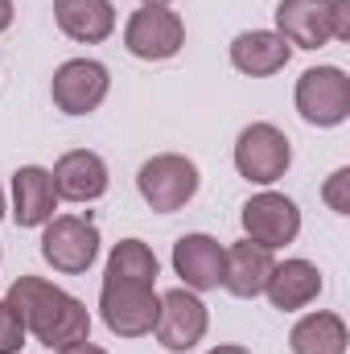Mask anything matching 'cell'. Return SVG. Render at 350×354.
Instances as JSON below:
<instances>
[{
	"mask_svg": "<svg viewBox=\"0 0 350 354\" xmlns=\"http://www.w3.org/2000/svg\"><path fill=\"white\" fill-rule=\"evenodd\" d=\"M8 309L17 313V322L25 326V334H33L37 342H46L50 351H62L71 342L91 338V313L79 297H71L66 288L42 280V276H17L4 292Z\"/></svg>",
	"mask_w": 350,
	"mask_h": 354,
	"instance_id": "obj_1",
	"label": "cell"
},
{
	"mask_svg": "<svg viewBox=\"0 0 350 354\" xmlns=\"http://www.w3.org/2000/svg\"><path fill=\"white\" fill-rule=\"evenodd\" d=\"M161 313V292L157 284L140 280H103L99 288V317L116 338H145L153 334Z\"/></svg>",
	"mask_w": 350,
	"mask_h": 354,
	"instance_id": "obj_2",
	"label": "cell"
},
{
	"mask_svg": "<svg viewBox=\"0 0 350 354\" xmlns=\"http://www.w3.org/2000/svg\"><path fill=\"white\" fill-rule=\"evenodd\" d=\"M198 181L202 177H198V165L190 157H181V153H157V157H149L140 165L136 189H140V198H145L149 210L174 214V210H181L198 194Z\"/></svg>",
	"mask_w": 350,
	"mask_h": 354,
	"instance_id": "obj_3",
	"label": "cell"
},
{
	"mask_svg": "<svg viewBox=\"0 0 350 354\" xmlns=\"http://www.w3.org/2000/svg\"><path fill=\"white\" fill-rule=\"evenodd\" d=\"M42 260L62 276H83L99 260V227L87 214H58L42 231Z\"/></svg>",
	"mask_w": 350,
	"mask_h": 354,
	"instance_id": "obj_4",
	"label": "cell"
},
{
	"mask_svg": "<svg viewBox=\"0 0 350 354\" xmlns=\"http://www.w3.org/2000/svg\"><path fill=\"white\" fill-rule=\"evenodd\" d=\"M297 111L313 128H338L350 115V79L342 66H313L297 79Z\"/></svg>",
	"mask_w": 350,
	"mask_h": 354,
	"instance_id": "obj_5",
	"label": "cell"
},
{
	"mask_svg": "<svg viewBox=\"0 0 350 354\" xmlns=\"http://www.w3.org/2000/svg\"><path fill=\"white\" fill-rule=\"evenodd\" d=\"M124 46L132 58H145V62H165L181 54L185 46V25L169 4H140L128 25H124Z\"/></svg>",
	"mask_w": 350,
	"mask_h": 354,
	"instance_id": "obj_6",
	"label": "cell"
},
{
	"mask_svg": "<svg viewBox=\"0 0 350 354\" xmlns=\"http://www.w3.org/2000/svg\"><path fill=\"white\" fill-rule=\"evenodd\" d=\"M293 165V145L276 124H248L235 140V169L239 177L256 181V185H272L288 174Z\"/></svg>",
	"mask_w": 350,
	"mask_h": 354,
	"instance_id": "obj_7",
	"label": "cell"
},
{
	"mask_svg": "<svg viewBox=\"0 0 350 354\" xmlns=\"http://www.w3.org/2000/svg\"><path fill=\"white\" fill-rule=\"evenodd\" d=\"M206 330H210V313H206V305L198 301V292H190V288L181 284V288H169V292L161 297V313H157L153 334H157V342L169 354L194 351V346L206 338Z\"/></svg>",
	"mask_w": 350,
	"mask_h": 354,
	"instance_id": "obj_8",
	"label": "cell"
},
{
	"mask_svg": "<svg viewBox=\"0 0 350 354\" xmlns=\"http://www.w3.org/2000/svg\"><path fill=\"white\" fill-rule=\"evenodd\" d=\"M111 91V75L103 62L95 58H71L54 71V83H50V99L62 115H87L95 111Z\"/></svg>",
	"mask_w": 350,
	"mask_h": 354,
	"instance_id": "obj_9",
	"label": "cell"
},
{
	"mask_svg": "<svg viewBox=\"0 0 350 354\" xmlns=\"http://www.w3.org/2000/svg\"><path fill=\"white\" fill-rule=\"evenodd\" d=\"M239 218H243L248 239L268 248V252H276V248H284V243H293L301 235V210H297V202L284 198V194H276V189H264L256 198H248Z\"/></svg>",
	"mask_w": 350,
	"mask_h": 354,
	"instance_id": "obj_10",
	"label": "cell"
},
{
	"mask_svg": "<svg viewBox=\"0 0 350 354\" xmlns=\"http://www.w3.org/2000/svg\"><path fill=\"white\" fill-rule=\"evenodd\" d=\"M223 256H227V248L219 239L194 231L174 243V272L190 292H210L223 284Z\"/></svg>",
	"mask_w": 350,
	"mask_h": 354,
	"instance_id": "obj_11",
	"label": "cell"
},
{
	"mask_svg": "<svg viewBox=\"0 0 350 354\" xmlns=\"http://www.w3.org/2000/svg\"><path fill=\"white\" fill-rule=\"evenodd\" d=\"M276 33L293 50H322L326 41H334L330 0H280L276 4Z\"/></svg>",
	"mask_w": 350,
	"mask_h": 354,
	"instance_id": "obj_12",
	"label": "cell"
},
{
	"mask_svg": "<svg viewBox=\"0 0 350 354\" xmlns=\"http://www.w3.org/2000/svg\"><path fill=\"white\" fill-rule=\"evenodd\" d=\"M50 177H54L58 198H66V202H99V198L107 194V181H111L103 157L91 153V149H71V153H62Z\"/></svg>",
	"mask_w": 350,
	"mask_h": 354,
	"instance_id": "obj_13",
	"label": "cell"
},
{
	"mask_svg": "<svg viewBox=\"0 0 350 354\" xmlns=\"http://www.w3.org/2000/svg\"><path fill=\"white\" fill-rule=\"evenodd\" d=\"M272 264H276L272 252L260 248V243H252V239L231 243L227 256H223V288L231 297H239V301H256V297H264V284L272 276Z\"/></svg>",
	"mask_w": 350,
	"mask_h": 354,
	"instance_id": "obj_14",
	"label": "cell"
},
{
	"mask_svg": "<svg viewBox=\"0 0 350 354\" xmlns=\"http://www.w3.org/2000/svg\"><path fill=\"white\" fill-rule=\"evenodd\" d=\"M293 58V46L276 33V29H248L231 41V66L239 75H252V79H268V75H280Z\"/></svg>",
	"mask_w": 350,
	"mask_h": 354,
	"instance_id": "obj_15",
	"label": "cell"
},
{
	"mask_svg": "<svg viewBox=\"0 0 350 354\" xmlns=\"http://www.w3.org/2000/svg\"><path fill=\"white\" fill-rule=\"evenodd\" d=\"M58 206V189L54 177L42 165H21L12 174V218L17 227H46L54 218Z\"/></svg>",
	"mask_w": 350,
	"mask_h": 354,
	"instance_id": "obj_16",
	"label": "cell"
},
{
	"mask_svg": "<svg viewBox=\"0 0 350 354\" xmlns=\"http://www.w3.org/2000/svg\"><path fill=\"white\" fill-rule=\"evenodd\" d=\"M322 292V272L309 260H284V264H272V276L264 284V297L272 301V309L280 313H297L305 305H313Z\"/></svg>",
	"mask_w": 350,
	"mask_h": 354,
	"instance_id": "obj_17",
	"label": "cell"
},
{
	"mask_svg": "<svg viewBox=\"0 0 350 354\" xmlns=\"http://www.w3.org/2000/svg\"><path fill=\"white\" fill-rule=\"evenodd\" d=\"M54 21L71 41H107L116 33V8L111 0H54Z\"/></svg>",
	"mask_w": 350,
	"mask_h": 354,
	"instance_id": "obj_18",
	"label": "cell"
},
{
	"mask_svg": "<svg viewBox=\"0 0 350 354\" xmlns=\"http://www.w3.org/2000/svg\"><path fill=\"white\" fill-rule=\"evenodd\" d=\"M347 322L330 309H317V313H305L293 334H288V351L293 354H347Z\"/></svg>",
	"mask_w": 350,
	"mask_h": 354,
	"instance_id": "obj_19",
	"label": "cell"
},
{
	"mask_svg": "<svg viewBox=\"0 0 350 354\" xmlns=\"http://www.w3.org/2000/svg\"><path fill=\"white\" fill-rule=\"evenodd\" d=\"M157 256L145 239H120L107 256V268H103V280H140V284H157Z\"/></svg>",
	"mask_w": 350,
	"mask_h": 354,
	"instance_id": "obj_20",
	"label": "cell"
},
{
	"mask_svg": "<svg viewBox=\"0 0 350 354\" xmlns=\"http://www.w3.org/2000/svg\"><path fill=\"white\" fill-rule=\"evenodd\" d=\"M21 346H25V326L17 322V313L0 297V354H21Z\"/></svg>",
	"mask_w": 350,
	"mask_h": 354,
	"instance_id": "obj_21",
	"label": "cell"
},
{
	"mask_svg": "<svg viewBox=\"0 0 350 354\" xmlns=\"http://www.w3.org/2000/svg\"><path fill=\"white\" fill-rule=\"evenodd\" d=\"M322 198L334 214H350V169H334L330 181L322 185Z\"/></svg>",
	"mask_w": 350,
	"mask_h": 354,
	"instance_id": "obj_22",
	"label": "cell"
},
{
	"mask_svg": "<svg viewBox=\"0 0 350 354\" xmlns=\"http://www.w3.org/2000/svg\"><path fill=\"white\" fill-rule=\"evenodd\" d=\"M330 33L334 41H350V0H330Z\"/></svg>",
	"mask_w": 350,
	"mask_h": 354,
	"instance_id": "obj_23",
	"label": "cell"
},
{
	"mask_svg": "<svg viewBox=\"0 0 350 354\" xmlns=\"http://www.w3.org/2000/svg\"><path fill=\"white\" fill-rule=\"evenodd\" d=\"M54 354H107V351L95 346L91 338H83V342H71V346H62V351H54Z\"/></svg>",
	"mask_w": 350,
	"mask_h": 354,
	"instance_id": "obj_24",
	"label": "cell"
},
{
	"mask_svg": "<svg viewBox=\"0 0 350 354\" xmlns=\"http://www.w3.org/2000/svg\"><path fill=\"white\" fill-rule=\"evenodd\" d=\"M12 17H17V8H12V0H0V33L12 25Z\"/></svg>",
	"mask_w": 350,
	"mask_h": 354,
	"instance_id": "obj_25",
	"label": "cell"
},
{
	"mask_svg": "<svg viewBox=\"0 0 350 354\" xmlns=\"http://www.w3.org/2000/svg\"><path fill=\"white\" fill-rule=\"evenodd\" d=\"M210 354H252L248 346H214Z\"/></svg>",
	"mask_w": 350,
	"mask_h": 354,
	"instance_id": "obj_26",
	"label": "cell"
},
{
	"mask_svg": "<svg viewBox=\"0 0 350 354\" xmlns=\"http://www.w3.org/2000/svg\"><path fill=\"white\" fill-rule=\"evenodd\" d=\"M140 4H174V0H140Z\"/></svg>",
	"mask_w": 350,
	"mask_h": 354,
	"instance_id": "obj_27",
	"label": "cell"
},
{
	"mask_svg": "<svg viewBox=\"0 0 350 354\" xmlns=\"http://www.w3.org/2000/svg\"><path fill=\"white\" fill-rule=\"evenodd\" d=\"M0 218H4V189H0Z\"/></svg>",
	"mask_w": 350,
	"mask_h": 354,
	"instance_id": "obj_28",
	"label": "cell"
}]
</instances>
